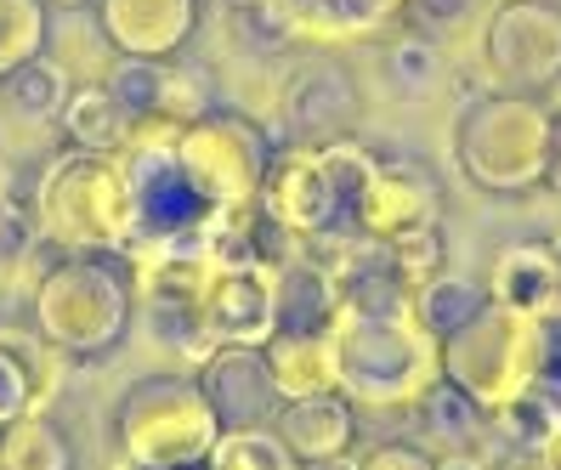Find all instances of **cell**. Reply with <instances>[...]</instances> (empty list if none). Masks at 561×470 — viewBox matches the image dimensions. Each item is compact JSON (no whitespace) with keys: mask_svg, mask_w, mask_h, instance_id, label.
Segmentation results:
<instances>
[{"mask_svg":"<svg viewBox=\"0 0 561 470\" xmlns=\"http://www.w3.org/2000/svg\"><path fill=\"white\" fill-rule=\"evenodd\" d=\"M329 346H335V391L363 409H414L443 375V346L414 318V289L398 284V273H369L341 289Z\"/></svg>","mask_w":561,"mask_h":470,"instance_id":"cell-1","label":"cell"},{"mask_svg":"<svg viewBox=\"0 0 561 470\" xmlns=\"http://www.w3.org/2000/svg\"><path fill=\"white\" fill-rule=\"evenodd\" d=\"M216 414L187 375H153L137 380L119 402V448L125 465L142 470H176V465H205L216 448Z\"/></svg>","mask_w":561,"mask_h":470,"instance_id":"cell-2","label":"cell"},{"mask_svg":"<svg viewBox=\"0 0 561 470\" xmlns=\"http://www.w3.org/2000/svg\"><path fill=\"white\" fill-rule=\"evenodd\" d=\"M550 114L522 91H488L459 119V164L488 193H522L545 182Z\"/></svg>","mask_w":561,"mask_h":470,"instance_id":"cell-3","label":"cell"},{"mask_svg":"<svg viewBox=\"0 0 561 470\" xmlns=\"http://www.w3.org/2000/svg\"><path fill=\"white\" fill-rule=\"evenodd\" d=\"M130 284L125 266L114 261H62L35 295V323L51 346L62 352H103L119 341L130 318Z\"/></svg>","mask_w":561,"mask_h":470,"instance_id":"cell-4","label":"cell"},{"mask_svg":"<svg viewBox=\"0 0 561 470\" xmlns=\"http://www.w3.org/2000/svg\"><path fill=\"white\" fill-rule=\"evenodd\" d=\"M443 375L454 386H466L482 409L493 414L500 402L539 368V334H534V318L522 312H505V307H488L466 323L443 334Z\"/></svg>","mask_w":561,"mask_h":470,"instance_id":"cell-5","label":"cell"},{"mask_svg":"<svg viewBox=\"0 0 561 470\" xmlns=\"http://www.w3.org/2000/svg\"><path fill=\"white\" fill-rule=\"evenodd\" d=\"M41 221L69 250H125V182L108 153H75L51 164L41 187Z\"/></svg>","mask_w":561,"mask_h":470,"instance_id":"cell-6","label":"cell"},{"mask_svg":"<svg viewBox=\"0 0 561 470\" xmlns=\"http://www.w3.org/2000/svg\"><path fill=\"white\" fill-rule=\"evenodd\" d=\"M482 69L493 91H539L561 80V12L545 0H500L482 18Z\"/></svg>","mask_w":561,"mask_h":470,"instance_id":"cell-7","label":"cell"},{"mask_svg":"<svg viewBox=\"0 0 561 470\" xmlns=\"http://www.w3.org/2000/svg\"><path fill=\"white\" fill-rule=\"evenodd\" d=\"M357 119V85L335 57H307L278 91V130L289 148H323L352 137Z\"/></svg>","mask_w":561,"mask_h":470,"instance_id":"cell-8","label":"cell"},{"mask_svg":"<svg viewBox=\"0 0 561 470\" xmlns=\"http://www.w3.org/2000/svg\"><path fill=\"white\" fill-rule=\"evenodd\" d=\"M255 205L267 210L284 232H295L301 244L318 239V232H329V227H346L335 182H329L318 148H289V153L267 159V176H261Z\"/></svg>","mask_w":561,"mask_h":470,"instance_id":"cell-9","label":"cell"},{"mask_svg":"<svg viewBox=\"0 0 561 470\" xmlns=\"http://www.w3.org/2000/svg\"><path fill=\"white\" fill-rule=\"evenodd\" d=\"M199 391L210 402V414L221 431H255V425H273L284 397L267 375V357L261 346H216L205 363H199Z\"/></svg>","mask_w":561,"mask_h":470,"instance_id":"cell-10","label":"cell"},{"mask_svg":"<svg viewBox=\"0 0 561 470\" xmlns=\"http://www.w3.org/2000/svg\"><path fill=\"white\" fill-rule=\"evenodd\" d=\"M199 318H205L216 346H267L273 329H278V318H273V273L244 266V261L210 266L205 289H199Z\"/></svg>","mask_w":561,"mask_h":470,"instance_id":"cell-11","label":"cell"},{"mask_svg":"<svg viewBox=\"0 0 561 470\" xmlns=\"http://www.w3.org/2000/svg\"><path fill=\"white\" fill-rule=\"evenodd\" d=\"M103 85L130 114V125H193L210 114V96L199 91V80L164 57H119Z\"/></svg>","mask_w":561,"mask_h":470,"instance_id":"cell-12","label":"cell"},{"mask_svg":"<svg viewBox=\"0 0 561 470\" xmlns=\"http://www.w3.org/2000/svg\"><path fill=\"white\" fill-rule=\"evenodd\" d=\"M96 18L119 57H171L199 23V0H96Z\"/></svg>","mask_w":561,"mask_h":470,"instance_id":"cell-13","label":"cell"},{"mask_svg":"<svg viewBox=\"0 0 561 470\" xmlns=\"http://www.w3.org/2000/svg\"><path fill=\"white\" fill-rule=\"evenodd\" d=\"M425 221H437V176L414 159H380L375 182L357 205V227L375 232V239H391V232Z\"/></svg>","mask_w":561,"mask_h":470,"instance_id":"cell-14","label":"cell"},{"mask_svg":"<svg viewBox=\"0 0 561 470\" xmlns=\"http://www.w3.org/2000/svg\"><path fill=\"white\" fill-rule=\"evenodd\" d=\"M273 431H278V443L295 454V465L346 454V443H352V402L341 391L289 397L278 409V420H273Z\"/></svg>","mask_w":561,"mask_h":470,"instance_id":"cell-15","label":"cell"},{"mask_svg":"<svg viewBox=\"0 0 561 470\" xmlns=\"http://www.w3.org/2000/svg\"><path fill=\"white\" fill-rule=\"evenodd\" d=\"M267 375L278 397H312V391H335V346L329 329H273V341L261 346Z\"/></svg>","mask_w":561,"mask_h":470,"instance_id":"cell-16","label":"cell"},{"mask_svg":"<svg viewBox=\"0 0 561 470\" xmlns=\"http://www.w3.org/2000/svg\"><path fill=\"white\" fill-rule=\"evenodd\" d=\"M335 307H341V284L329 278L301 244L273 273V318H278V329H329Z\"/></svg>","mask_w":561,"mask_h":470,"instance_id":"cell-17","label":"cell"},{"mask_svg":"<svg viewBox=\"0 0 561 470\" xmlns=\"http://www.w3.org/2000/svg\"><path fill=\"white\" fill-rule=\"evenodd\" d=\"M556 295H561V284L550 273L545 244H511L488 273V300L505 312H522V318H539Z\"/></svg>","mask_w":561,"mask_h":470,"instance_id":"cell-18","label":"cell"},{"mask_svg":"<svg viewBox=\"0 0 561 470\" xmlns=\"http://www.w3.org/2000/svg\"><path fill=\"white\" fill-rule=\"evenodd\" d=\"M414 409H420L425 436H432V443H443L448 454H459V448H477L482 436L493 431V414L482 409V402H477L466 386H454L448 375H437L432 386H425V397L414 402Z\"/></svg>","mask_w":561,"mask_h":470,"instance_id":"cell-19","label":"cell"},{"mask_svg":"<svg viewBox=\"0 0 561 470\" xmlns=\"http://www.w3.org/2000/svg\"><path fill=\"white\" fill-rule=\"evenodd\" d=\"M57 119H62V130H69V142L80 153H119L130 142V130H137L103 80H96V85H75Z\"/></svg>","mask_w":561,"mask_h":470,"instance_id":"cell-20","label":"cell"},{"mask_svg":"<svg viewBox=\"0 0 561 470\" xmlns=\"http://www.w3.org/2000/svg\"><path fill=\"white\" fill-rule=\"evenodd\" d=\"M380 74H386L398 103H432V96L448 85V57L425 35H398L380 51Z\"/></svg>","mask_w":561,"mask_h":470,"instance_id":"cell-21","label":"cell"},{"mask_svg":"<svg viewBox=\"0 0 561 470\" xmlns=\"http://www.w3.org/2000/svg\"><path fill=\"white\" fill-rule=\"evenodd\" d=\"M482 307H488V284L471 278V273H437V278H425L414 289V318L432 329L437 341L454 334V329H466Z\"/></svg>","mask_w":561,"mask_h":470,"instance_id":"cell-22","label":"cell"},{"mask_svg":"<svg viewBox=\"0 0 561 470\" xmlns=\"http://www.w3.org/2000/svg\"><path fill=\"white\" fill-rule=\"evenodd\" d=\"M69 443L46 414H18L12 425H0V470H69Z\"/></svg>","mask_w":561,"mask_h":470,"instance_id":"cell-23","label":"cell"},{"mask_svg":"<svg viewBox=\"0 0 561 470\" xmlns=\"http://www.w3.org/2000/svg\"><path fill=\"white\" fill-rule=\"evenodd\" d=\"M69 91H75L69 69H62L57 57H46V51H41L35 62H23V69L7 74V96H12V108H18L23 119H57L62 103H69Z\"/></svg>","mask_w":561,"mask_h":470,"instance_id":"cell-24","label":"cell"},{"mask_svg":"<svg viewBox=\"0 0 561 470\" xmlns=\"http://www.w3.org/2000/svg\"><path fill=\"white\" fill-rule=\"evenodd\" d=\"M205 470H295V454L278 443L273 425L221 431L216 448H210V459H205Z\"/></svg>","mask_w":561,"mask_h":470,"instance_id":"cell-25","label":"cell"},{"mask_svg":"<svg viewBox=\"0 0 561 470\" xmlns=\"http://www.w3.org/2000/svg\"><path fill=\"white\" fill-rule=\"evenodd\" d=\"M443 227L437 221H425V227H403V232H391L386 239V261H391V273H398V284L420 289L425 278H437L443 273Z\"/></svg>","mask_w":561,"mask_h":470,"instance_id":"cell-26","label":"cell"},{"mask_svg":"<svg viewBox=\"0 0 561 470\" xmlns=\"http://www.w3.org/2000/svg\"><path fill=\"white\" fill-rule=\"evenodd\" d=\"M46 46V12L41 0H0V80L23 62H35Z\"/></svg>","mask_w":561,"mask_h":470,"instance_id":"cell-27","label":"cell"},{"mask_svg":"<svg viewBox=\"0 0 561 470\" xmlns=\"http://www.w3.org/2000/svg\"><path fill=\"white\" fill-rule=\"evenodd\" d=\"M398 7H403V18L414 23V35L437 41V46L459 41V35H466V28L482 18V0H398Z\"/></svg>","mask_w":561,"mask_h":470,"instance_id":"cell-28","label":"cell"},{"mask_svg":"<svg viewBox=\"0 0 561 470\" xmlns=\"http://www.w3.org/2000/svg\"><path fill=\"white\" fill-rule=\"evenodd\" d=\"M363 470H437V459H425L409 443H386V448H375L369 459H363Z\"/></svg>","mask_w":561,"mask_h":470,"instance_id":"cell-29","label":"cell"},{"mask_svg":"<svg viewBox=\"0 0 561 470\" xmlns=\"http://www.w3.org/2000/svg\"><path fill=\"white\" fill-rule=\"evenodd\" d=\"M545 182L561 193V114L550 119V159H545Z\"/></svg>","mask_w":561,"mask_h":470,"instance_id":"cell-30","label":"cell"},{"mask_svg":"<svg viewBox=\"0 0 561 470\" xmlns=\"http://www.w3.org/2000/svg\"><path fill=\"white\" fill-rule=\"evenodd\" d=\"M437 470H488V459H477V448H459V454H443Z\"/></svg>","mask_w":561,"mask_h":470,"instance_id":"cell-31","label":"cell"},{"mask_svg":"<svg viewBox=\"0 0 561 470\" xmlns=\"http://www.w3.org/2000/svg\"><path fill=\"white\" fill-rule=\"evenodd\" d=\"M301 470H363V459H352V454H329V459H312V465H301Z\"/></svg>","mask_w":561,"mask_h":470,"instance_id":"cell-32","label":"cell"},{"mask_svg":"<svg viewBox=\"0 0 561 470\" xmlns=\"http://www.w3.org/2000/svg\"><path fill=\"white\" fill-rule=\"evenodd\" d=\"M505 470H556V465H550L545 454H516V459H511Z\"/></svg>","mask_w":561,"mask_h":470,"instance_id":"cell-33","label":"cell"},{"mask_svg":"<svg viewBox=\"0 0 561 470\" xmlns=\"http://www.w3.org/2000/svg\"><path fill=\"white\" fill-rule=\"evenodd\" d=\"M545 255H550V273H556V284H561V232H556V239L545 244Z\"/></svg>","mask_w":561,"mask_h":470,"instance_id":"cell-34","label":"cell"},{"mask_svg":"<svg viewBox=\"0 0 561 470\" xmlns=\"http://www.w3.org/2000/svg\"><path fill=\"white\" fill-rule=\"evenodd\" d=\"M119 470H142V465H125V459H119ZM176 470H205V465H176Z\"/></svg>","mask_w":561,"mask_h":470,"instance_id":"cell-35","label":"cell"},{"mask_svg":"<svg viewBox=\"0 0 561 470\" xmlns=\"http://www.w3.org/2000/svg\"><path fill=\"white\" fill-rule=\"evenodd\" d=\"M51 7H91V0H51Z\"/></svg>","mask_w":561,"mask_h":470,"instance_id":"cell-36","label":"cell"}]
</instances>
